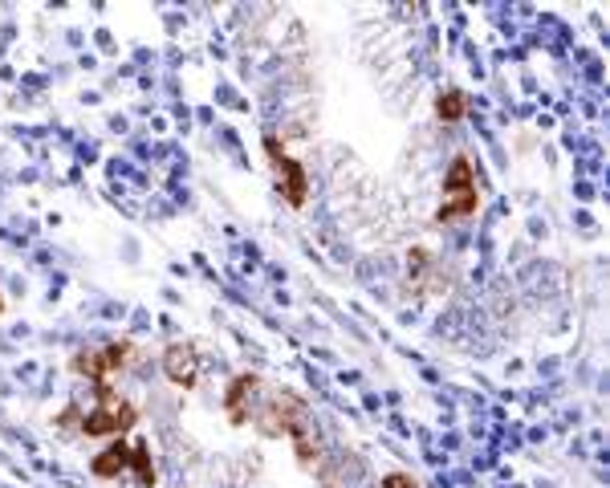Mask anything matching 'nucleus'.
Here are the masks:
<instances>
[{"label": "nucleus", "instance_id": "obj_8", "mask_svg": "<svg viewBox=\"0 0 610 488\" xmlns=\"http://www.w3.org/2000/svg\"><path fill=\"white\" fill-rule=\"evenodd\" d=\"M257 387H261V379H257V374H237V383H232V387H229V395H224V407H229V420L237 423V428L248 420L245 403H248V395L257 391Z\"/></svg>", "mask_w": 610, "mask_h": 488}, {"label": "nucleus", "instance_id": "obj_3", "mask_svg": "<svg viewBox=\"0 0 610 488\" xmlns=\"http://www.w3.org/2000/svg\"><path fill=\"white\" fill-rule=\"evenodd\" d=\"M134 420H139V412H134L131 403L115 399V391L102 383L98 387V412L82 420V431L86 436H123V431L134 428Z\"/></svg>", "mask_w": 610, "mask_h": 488}, {"label": "nucleus", "instance_id": "obj_9", "mask_svg": "<svg viewBox=\"0 0 610 488\" xmlns=\"http://www.w3.org/2000/svg\"><path fill=\"white\" fill-rule=\"evenodd\" d=\"M464 110H468V94H464V90H444V94H439V102H436L439 123H460V118H464Z\"/></svg>", "mask_w": 610, "mask_h": 488}, {"label": "nucleus", "instance_id": "obj_11", "mask_svg": "<svg viewBox=\"0 0 610 488\" xmlns=\"http://www.w3.org/2000/svg\"><path fill=\"white\" fill-rule=\"evenodd\" d=\"M382 488H420V484H415L411 476H403V472H395V476L382 480Z\"/></svg>", "mask_w": 610, "mask_h": 488}, {"label": "nucleus", "instance_id": "obj_5", "mask_svg": "<svg viewBox=\"0 0 610 488\" xmlns=\"http://www.w3.org/2000/svg\"><path fill=\"white\" fill-rule=\"evenodd\" d=\"M265 155L273 159L277 167V188H281V196H285L293 208H301L305 204V167L293 159H285V151H281V143L277 139H265Z\"/></svg>", "mask_w": 610, "mask_h": 488}, {"label": "nucleus", "instance_id": "obj_4", "mask_svg": "<svg viewBox=\"0 0 610 488\" xmlns=\"http://www.w3.org/2000/svg\"><path fill=\"white\" fill-rule=\"evenodd\" d=\"M126 355H131V346L126 342H110V346H102V350H82V355L74 358V371L82 374V379L102 387L106 374H115V366L126 363Z\"/></svg>", "mask_w": 610, "mask_h": 488}, {"label": "nucleus", "instance_id": "obj_1", "mask_svg": "<svg viewBox=\"0 0 610 488\" xmlns=\"http://www.w3.org/2000/svg\"><path fill=\"white\" fill-rule=\"evenodd\" d=\"M477 212V183H472V163L460 155L444 180V200H439V220H464Z\"/></svg>", "mask_w": 610, "mask_h": 488}, {"label": "nucleus", "instance_id": "obj_10", "mask_svg": "<svg viewBox=\"0 0 610 488\" xmlns=\"http://www.w3.org/2000/svg\"><path fill=\"white\" fill-rule=\"evenodd\" d=\"M131 472H134V484H139V488H151L155 484V464H151L147 444H134V448H131Z\"/></svg>", "mask_w": 610, "mask_h": 488}, {"label": "nucleus", "instance_id": "obj_2", "mask_svg": "<svg viewBox=\"0 0 610 488\" xmlns=\"http://www.w3.org/2000/svg\"><path fill=\"white\" fill-rule=\"evenodd\" d=\"M257 428L265 436H297V431H305V403L289 391L269 395L257 412Z\"/></svg>", "mask_w": 610, "mask_h": 488}, {"label": "nucleus", "instance_id": "obj_6", "mask_svg": "<svg viewBox=\"0 0 610 488\" xmlns=\"http://www.w3.org/2000/svg\"><path fill=\"white\" fill-rule=\"evenodd\" d=\"M163 374H167L175 387H196V379H200V355H196V346H188V342L167 346Z\"/></svg>", "mask_w": 610, "mask_h": 488}, {"label": "nucleus", "instance_id": "obj_7", "mask_svg": "<svg viewBox=\"0 0 610 488\" xmlns=\"http://www.w3.org/2000/svg\"><path fill=\"white\" fill-rule=\"evenodd\" d=\"M90 472H94L98 480H115V476H123V472H131V444L115 440L106 452H98V456L90 460Z\"/></svg>", "mask_w": 610, "mask_h": 488}]
</instances>
